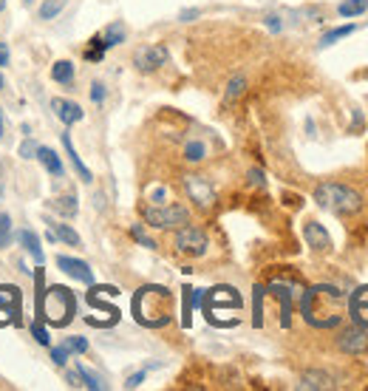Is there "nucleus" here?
Instances as JSON below:
<instances>
[{
    "mask_svg": "<svg viewBox=\"0 0 368 391\" xmlns=\"http://www.w3.org/2000/svg\"><path fill=\"white\" fill-rule=\"evenodd\" d=\"M264 295H266V286H255L252 289V326H264Z\"/></svg>",
    "mask_w": 368,
    "mask_h": 391,
    "instance_id": "obj_22",
    "label": "nucleus"
},
{
    "mask_svg": "<svg viewBox=\"0 0 368 391\" xmlns=\"http://www.w3.org/2000/svg\"><path fill=\"white\" fill-rule=\"evenodd\" d=\"M168 60H171V48H168V45H162V43H153V45H139V48L134 51V65H136L142 74H151V71H156V68L168 65Z\"/></svg>",
    "mask_w": 368,
    "mask_h": 391,
    "instance_id": "obj_10",
    "label": "nucleus"
},
{
    "mask_svg": "<svg viewBox=\"0 0 368 391\" xmlns=\"http://www.w3.org/2000/svg\"><path fill=\"white\" fill-rule=\"evenodd\" d=\"M266 26H269L272 31H278V28H281V23H278V17H266Z\"/></svg>",
    "mask_w": 368,
    "mask_h": 391,
    "instance_id": "obj_45",
    "label": "nucleus"
},
{
    "mask_svg": "<svg viewBox=\"0 0 368 391\" xmlns=\"http://www.w3.org/2000/svg\"><path fill=\"white\" fill-rule=\"evenodd\" d=\"M134 321L145 329H165L173 321V292L162 284H145L131 298Z\"/></svg>",
    "mask_w": 368,
    "mask_h": 391,
    "instance_id": "obj_2",
    "label": "nucleus"
},
{
    "mask_svg": "<svg viewBox=\"0 0 368 391\" xmlns=\"http://www.w3.org/2000/svg\"><path fill=\"white\" fill-rule=\"evenodd\" d=\"M195 17H198V9H184L182 14H179L182 23H190V20H195Z\"/></svg>",
    "mask_w": 368,
    "mask_h": 391,
    "instance_id": "obj_43",
    "label": "nucleus"
},
{
    "mask_svg": "<svg viewBox=\"0 0 368 391\" xmlns=\"http://www.w3.org/2000/svg\"><path fill=\"white\" fill-rule=\"evenodd\" d=\"M355 31H357V23H349V26L332 28V31H326V34L320 37V48H326V45H335L337 40H343V37H349V34H355Z\"/></svg>",
    "mask_w": 368,
    "mask_h": 391,
    "instance_id": "obj_24",
    "label": "nucleus"
},
{
    "mask_svg": "<svg viewBox=\"0 0 368 391\" xmlns=\"http://www.w3.org/2000/svg\"><path fill=\"white\" fill-rule=\"evenodd\" d=\"M366 9H368V0H343V3L337 6V14H340V17H360Z\"/></svg>",
    "mask_w": 368,
    "mask_h": 391,
    "instance_id": "obj_29",
    "label": "nucleus"
},
{
    "mask_svg": "<svg viewBox=\"0 0 368 391\" xmlns=\"http://www.w3.org/2000/svg\"><path fill=\"white\" fill-rule=\"evenodd\" d=\"M0 139H3V111H0Z\"/></svg>",
    "mask_w": 368,
    "mask_h": 391,
    "instance_id": "obj_46",
    "label": "nucleus"
},
{
    "mask_svg": "<svg viewBox=\"0 0 368 391\" xmlns=\"http://www.w3.org/2000/svg\"><path fill=\"white\" fill-rule=\"evenodd\" d=\"M142 218L156 230H179L190 221V210L184 204H151L142 207Z\"/></svg>",
    "mask_w": 368,
    "mask_h": 391,
    "instance_id": "obj_6",
    "label": "nucleus"
},
{
    "mask_svg": "<svg viewBox=\"0 0 368 391\" xmlns=\"http://www.w3.org/2000/svg\"><path fill=\"white\" fill-rule=\"evenodd\" d=\"M173 244H176V252H182L187 258H201L204 252H207V247H210V238H207V232L198 227V224H184L176 230V238H173Z\"/></svg>",
    "mask_w": 368,
    "mask_h": 391,
    "instance_id": "obj_7",
    "label": "nucleus"
},
{
    "mask_svg": "<svg viewBox=\"0 0 368 391\" xmlns=\"http://www.w3.org/2000/svg\"><path fill=\"white\" fill-rule=\"evenodd\" d=\"M31 335H34V341H37L40 346H48V332H45V326L34 323V326H31Z\"/></svg>",
    "mask_w": 368,
    "mask_h": 391,
    "instance_id": "obj_37",
    "label": "nucleus"
},
{
    "mask_svg": "<svg viewBox=\"0 0 368 391\" xmlns=\"http://www.w3.org/2000/svg\"><path fill=\"white\" fill-rule=\"evenodd\" d=\"M17 238H20V244L26 247V252H28L37 264H43V247H40V238H37L31 230H20V232H17Z\"/></svg>",
    "mask_w": 368,
    "mask_h": 391,
    "instance_id": "obj_21",
    "label": "nucleus"
},
{
    "mask_svg": "<svg viewBox=\"0 0 368 391\" xmlns=\"http://www.w3.org/2000/svg\"><path fill=\"white\" fill-rule=\"evenodd\" d=\"M131 235H134V241H139L142 247H148V250H156V241H153V238H151V235L142 230V224H134V227H131Z\"/></svg>",
    "mask_w": 368,
    "mask_h": 391,
    "instance_id": "obj_34",
    "label": "nucleus"
},
{
    "mask_svg": "<svg viewBox=\"0 0 368 391\" xmlns=\"http://www.w3.org/2000/svg\"><path fill=\"white\" fill-rule=\"evenodd\" d=\"M3 65H9V45L6 43H0V68Z\"/></svg>",
    "mask_w": 368,
    "mask_h": 391,
    "instance_id": "obj_44",
    "label": "nucleus"
},
{
    "mask_svg": "<svg viewBox=\"0 0 368 391\" xmlns=\"http://www.w3.org/2000/svg\"><path fill=\"white\" fill-rule=\"evenodd\" d=\"M0 198H3V185H0Z\"/></svg>",
    "mask_w": 368,
    "mask_h": 391,
    "instance_id": "obj_49",
    "label": "nucleus"
},
{
    "mask_svg": "<svg viewBox=\"0 0 368 391\" xmlns=\"http://www.w3.org/2000/svg\"><path fill=\"white\" fill-rule=\"evenodd\" d=\"M37 309H40V318H43L48 326L63 329V326H68V323L74 321V315H77V298H74V292H71L68 286L54 284V286H48V289L43 292Z\"/></svg>",
    "mask_w": 368,
    "mask_h": 391,
    "instance_id": "obj_3",
    "label": "nucleus"
},
{
    "mask_svg": "<svg viewBox=\"0 0 368 391\" xmlns=\"http://www.w3.org/2000/svg\"><path fill=\"white\" fill-rule=\"evenodd\" d=\"M91 100H94L97 105L105 100V85H102V82H94V85H91Z\"/></svg>",
    "mask_w": 368,
    "mask_h": 391,
    "instance_id": "obj_39",
    "label": "nucleus"
},
{
    "mask_svg": "<svg viewBox=\"0 0 368 391\" xmlns=\"http://www.w3.org/2000/svg\"><path fill=\"white\" fill-rule=\"evenodd\" d=\"M74 372H77V377H80V386H85V389H91V391L105 389V383H102V377H97L94 372H88L85 366H77Z\"/></svg>",
    "mask_w": 368,
    "mask_h": 391,
    "instance_id": "obj_28",
    "label": "nucleus"
},
{
    "mask_svg": "<svg viewBox=\"0 0 368 391\" xmlns=\"http://www.w3.org/2000/svg\"><path fill=\"white\" fill-rule=\"evenodd\" d=\"M3 85H6V82H3V74H0V91H3Z\"/></svg>",
    "mask_w": 368,
    "mask_h": 391,
    "instance_id": "obj_48",
    "label": "nucleus"
},
{
    "mask_svg": "<svg viewBox=\"0 0 368 391\" xmlns=\"http://www.w3.org/2000/svg\"><path fill=\"white\" fill-rule=\"evenodd\" d=\"M346 306H349V318H352V323H357V326L368 329V284L357 286V289L349 295Z\"/></svg>",
    "mask_w": 368,
    "mask_h": 391,
    "instance_id": "obj_12",
    "label": "nucleus"
},
{
    "mask_svg": "<svg viewBox=\"0 0 368 391\" xmlns=\"http://www.w3.org/2000/svg\"><path fill=\"white\" fill-rule=\"evenodd\" d=\"M298 389L301 391H329V389H335V377L326 375V372H306V375L301 377Z\"/></svg>",
    "mask_w": 368,
    "mask_h": 391,
    "instance_id": "obj_17",
    "label": "nucleus"
},
{
    "mask_svg": "<svg viewBox=\"0 0 368 391\" xmlns=\"http://www.w3.org/2000/svg\"><path fill=\"white\" fill-rule=\"evenodd\" d=\"M51 108H54V114H57V119L63 122V125H77L80 119H82V108L77 105V102H71V100H51Z\"/></svg>",
    "mask_w": 368,
    "mask_h": 391,
    "instance_id": "obj_16",
    "label": "nucleus"
},
{
    "mask_svg": "<svg viewBox=\"0 0 368 391\" xmlns=\"http://www.w3.org/2000/svg\"><path fill=\"white\" fill-rule=\"evenodd\" d=\"M182 188L187 198L198 207V210H212L215 207V188H212V182L210 179H204V176H198V173H187L182 176Z\"/></svg>",
    "mask_w": 368,
    "mask_h": 391,
    "instance_id": "obj_9",
    "label": "nucleus"
},
{
    "mask_svg": "<svg viewBox=\"0 0 368 391\" xmlns=\"http://www.w3.org/2000/svg\"><path fill=\"white\" fill-rule=\"evenodd\" d=\"M51 207H54L60 215H65V218H74V215H77V210H80V204H77V198H74V196H57V198L51 201Z\"/></svg>",
    "mask_w": 368,
    "mask_h": 391,
    "instance_id": "obj_25",
    "label": "nucleus"
},
{
    "mask_svg": "<svg viewBox=\"0 0 368 391\" xmlns=\"http://www.w3.org/2000/svg\"><path fill=\"white\" fill-rule=\"evenodd\" d=\"M145 375H148V372H136L134 377H128V383H125V389H136V386H142V380H145Z\"/></svg>",
    "mask_w": 368,
    "mask_h": 391,
    "instance_id": "obj_41",
    "label": "nucleus"
},
{
    "mask_svg": "<svg viewBox=\"0 0 368 391\" xmlns=\"http://www.w3.org/2000/svg\"><path fill=\"white\" fill-rule=\"evenodd\" d=\"M315 201L318 207L346 218V215H357L363 210V196L357 193L355 188L349 185H340V182H323L315 188Z\"/></svg>",
    "mask_w": 368,
    "mask_h": 391,
    "instance_id": "obj_4",
    "label": "nucleus"
},
{
    "mask_svg": "<svg viewBox=\"0 0 368 391\" xmlns=\"http://www.w3.org/2000/svg\"><path fill=\"white\" fill-rule=\"evenodd\" d=\"M68 355H71V352H68L65 346H57V349H51V360H54L57 366H65V360H68Z\"/></svg>",
    "mask_w": 368,
    "mask_h": 391,
    "instance_id": "obj_38",
    "label": "nucleus"
},
{
    "mask_svg": "<svg viewBox=\"0 0 368 391\" xmlns=\"http://www.w3.org/2000/svg\"><path fill=\"white\" fill-rule=\"evenodd\" d=\"M303 238H306V247H312L315 252H329L332 250V235L320 221H306L303 224Z\"/></svg>",
    "mask_w": 368,
    "mask_h": 391,
    "instance_id": "obj_13",
    "label": "nucleus"
},
{
    "mask_svg": "<svg viewBox=\"0 0 368 391\" xmlns=\"http://www.w3.org/2000/svg\"><path fill=\"white\" fill-rule=\"evenodd\" d=\"M68 352H77V355H82V352H88V341L85 338H65V343H63Z\"/></svg>",
    "mask_w": 368,
    "mask_h": 391,
    "instance_id": "obj_35",
    "label": "nucleus"
},
{
    "mask_svg": "<svg viewBox=\"0 0 368 391\" xmlns=\"http://www.w3.org/2000/svg\"><path fill=\"white\" fill-rule=\"evenodd\" d=\"M0 301L11 312V326H23V292L14 284H0Z\"/></svg>",
    "mask_w": 368,
    "mask_h": 391,
    "instance_id": "obj_14",
    "label": "nucleus"
},
{
    "mask_svg": "<svg viewBox=\"0 0 368 391\" xmlns=\"http://www.w3.org/2000/svg\"><path fill=\"white\" fill-rule=\"evenodd\" d=\"M337 349L343 355H352V358H360V355H368V329L352 323L349 329H343L337 335Z\"/></svg>",
    "mask_w": 368,
    "mask_h": 391,
    "instance_id": "obj_11",
    "label": "nucleus"
},
{
    "mask_svg": "<svg viewBox=\"0 0 368 391\" xmlns=\"http://www.w3.org/2000/svg\"><path fill=\"white\" fill-rule=\"evenodd\" d=\"M204 156H207V145H204L201 139H193V142H187V145H184V159H187L190 165L204 162Z\"/></svg>",
    "mask_w": 368,
    "mask_h": 391,
    "instance_id": "obj_26",
    "label": "nucleus"
},
{
    "mask_svg": "<svg viewBox=\"0 0 368 391\" xmlns=\"http://www.w3.org/2000/svg\"><path fill=\"white\" fill-rule=\"evenodd\" d=\"M63 148H65V154H68V159H71V165H74V171L80 173V179H82L85 185H88V182H91L94 176H91V171L85 168V162L80 159V154L74 151V142H71V134H63Z\"/></svg>",
    "mask_w": 368,
    "mask_h": 391,
    "instance_id": "obj_19",
    "label": "nucleus"
},
{
    "mask_svg": "<svg viewBox=\"0 0 368 391\" xmlns=\"http://www.w3.org/2000/svg\"><path fill=\"white\" fill-rule=\"evenodd\" d=\"M37 159H40V165L51 173V176H57V179H63L65 176V168H63V159L51 151V148H43V145H37V154H34Z\"/></svg>",
    "mask_w": 368,
    "mask_h": 391,
    "instance_id": "obj_18",
    "label": "nucleus"
},
{
    "mask_svg": "<svg viewBox=\"0 0 368 391\" xmlns=\"http://www.w3.org/2000/svg\"><path fill=\"white\" fill-rule=\"evenodd\" d=\"M11 244V215L0 213V250Z\"/></svg>",
    "mask_w": 368,
    "mask_h": 391,
    "instance_id": "obj_33",
    "label": "nucleus"
},
{
    "mask_svg": "<svg viewBox=\"0 0 368 391\" xmlns=\"http://www.w3.org/2000/svg\"><path fill=\"white\" fill-rule=\"evenodd\" d=\"M26 3H28V0H26Z\"/></svg>",
    "mask_w": 368,
    "mask_h": 391,
    "instance_id": "obj_50",
    "label": "nucleus"
},
{
    "mask_svg": "<svg viewBox=\"0 0 368 391\" xmlns=\"http://www.w3.org/2000/svg\"><path fill=\"white\" fill-rule=\"evenodd\" d=\"M57 267L65 272V275H71V278H77V281H82V284H94V272H91V267L85 264V261H80V258H68V255H60L57 258Z\"/></svg>",
    "mask_w": 368,
    "mask_h": 391,
    "instance_id": "obj_15",
    "label": "nucleus"
},
{
    "mask_svg": "<svg viewBox=\"0 0 368 391\" xmlns=\"http://www.w3.org/2000/svg\"><path fill=\"white\" fill-rule=\"evenodd\" d=\"M48 241H65L68 247H80V244H82L80 235H77L68 224H51V230H48Z\"/></svg>",
    "mask_w": 368,
    "mask_h": 391,
    "instance_id": "obj_20",
    "label": "nucleus"
},
{
    "mask_svg": "<svg viewBox=\"0 0 368 391\" xmlns=\"http://www.w3.org/2000/svg\"><path fill=\"white\" fill-rule=\"evenodd\" d=\"M247 179H249V185H255V188H261V185H264V173H261L258 168H252V171L247 173Z\"/></svg>",
    "mask_w": 368,
    "mask_h": 391,
    "instance_id": "obj_40",
    "label": "nucleus"
},
{
    "mask_svg": "<svg viewBox=\"0 0 368 391\" xmlns=\"http://www.w3.org/2000/svg\"><path fill=\"white\" fill-rule=\"evenodd\" d=\"M346 292L335 284H315L301 292V315L315 329H335L346 318Z\"/></svg>",
    "mask_w": 368,
    "mask_h": 391,
    "instance_id": "obj_1",
    "label": "nucleus"
},
{
    "mask_svg": "<svg viewBox=\"0 0 368 391\" xmlns=\"http://www.w3.org/2000/svg\"><path fill=\"white\" fill-rule=\"evenodd\" d=\"M125 37H128V31H125V26H122V23H111V26L102 31V43H105L108 48H114V45L125 43Z\"/></svg>",
    "mask_w": 368,
    "mask_h": 391,
    "instance_id": "obj_23",
    "label": "nucleus"
},
{
    "mask_svg": "<svg viewBox=\"0 0 368 391\" xmlns=\"http://www.w3.org/2000/svg\"><path fill=\"white\" fill-rule=\"evenodd\" d=\"M244 91H247V80H244V77H232V80H229V85H227L224 102H227V105H232V102H235V100H238Z\"/></svg>",
    "mask_w": 368,
    "mask_h": 391,
    "instance_id": "obj_31",
    "label": "nucleus"
},
{
    "mask_svg": "<svg viewBox=\"0 0 368 391\" xmlns=\"http://www.w3.org/2000/svg\"><path fill=\"white\" fill-rule=\"evenodd\" d=\"M105 51H108V45L102 43V34H97V37H91V45L85 48V60H91V63H99V60L105 57Z\"/></svg>",
    "mask_w": 368,
    "mask_h": 391,
    "instance_id": "obj_30",
    "label": "nucleus"
},
{
    "mask_svg": "<svg viewBox=\"0 0 368 391\" xmlns=\"http://www.w3.org/2000/svg\"><path fill=\"white\" fill-rule=\"evenodd\" d=\"M9 323H11V312H9V306L0 301V329H3V326H9Z\"/></svg>",
    "mask_w": 368,
    "mask_h": 391,
    "instance_id": "obj_42",
    "label": "nucleus"
},
{
    "mask_svg": "<svg viewBox=\"0 0 368 391\" xmlns=\"http://www.w3.org/2000/svg\"><path fill=\"white\" fill-rule=\"evenodd\" d=\"M51 77H54V82L71 85V80H74V65H71L68 60H60V63H54V68H51Z\"/></svg>",
    "mask_w": 368,
    "mask_h": 391,
    "instance_id": "obj_27",
    "label": "nucleus"
},
{
    "mask_svg": "<svg viewBox=\"0 0 368 391\" xmlns=\"http://www.w3.org/2000/svg\"><path fill=\"white\" fill-rule=\"evenodd\" d=\"M266 292L281 301V326L289 329L292 326V312H295V306L301 301V292H303V284L295 281V278H272L266 284Z\"/></svg>",
    "mask_w": 368,
    "mask_h": 391,
    "instance_id": "obj_5",
    "label": "nucleus"
},
{
    "mask_svg": "<svg viewBox=\"0 0 368 391\" xmlns=\"http://www.w3.org/2000/svg\"><path fill=\"white\" fill-rule=\"evenodd\" d=\"M3 9H6V0H0V11H3Z\"/></svg>",
    "mask_w": 368,
    "mask_h": 391,
    "instance_id": "obj_47",
    "label": "nucleus"
},
{
    "mask_svg": "<svg viewBox=\"0 0 368 391\" xmlns=\"http://www.w3.org/2000/svg\"><path fill=\"white\" fill-rule=\"evenodd\" d=\"M244 306V298L232 289V286H212V289H207L204 292V298H201V309H204V315H207V321L218 312V309H241Z\"/></svg>",
    "mask_w": 368,
    "mask_h": 391,
    "instance_id": "obj_8",
    "label": "nucleus"
},
{
    "mask_svg": "<svg viewBox=\"0 0 368 391\" xmlns=\"http://www.w3.org/2000/svg\"><path fill=\"white\" fill-rule=\"evenodd\" d=\"M34 154H37V142H34V139H26V142L20 145V156H23V159H34Z\"/></svg>",
    "mask_w": 368,
    "mask_h": 391,
    "instance_id": "obj_36",
    "label": "nucleus"
},
{
    "mask_svg": "<svg viewBox=\"0 0 368 391\" xmlns=\"http://www.w3.org/2000/svg\"><path fill=\"white\" fill-rule=\"evenodd\" d=\"M63 9H65V0H43V6H40V11H37V17H40V20H54Z\"/></svg>",
    "mask_w": 368,
    "mask_h": 391,
    "instance_id": "obj_32",
    "label": "nucleus"
}]
</instances>
